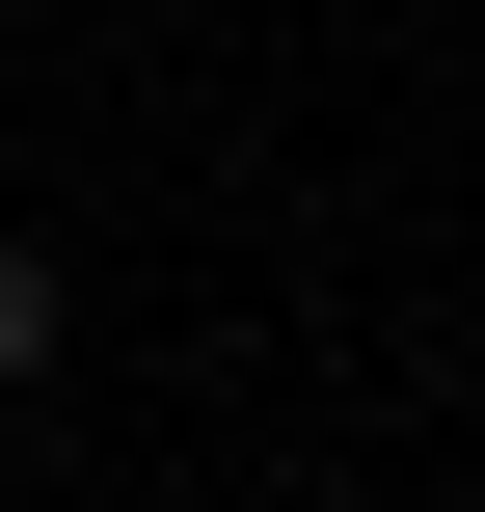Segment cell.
Masks as SVG:
<instances>
[{"label": "cell", "instance_id": "obj_1", "mask_svg": "<svg viewBox=\"0 0 485 512\" xmlns=\"http://www.w3.org/2000/svg\"><path fill=\"white\" fill-rule=\"evenodd\" d=\"M54 378V243H0V405Z\"/></svg>", "mask_w": 485, "mask_h": 512}]
</instances>
